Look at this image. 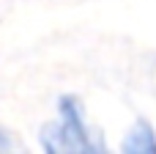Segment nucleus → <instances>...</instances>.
<instances>
[{
    "label": "nucleus",
    "instance_id": "nucleus-2",
    "mask_svg": "<svg viewBox=\"0 0 156 154\" xmlns=\"http://www.w3.org/2000/svg\"><path fill=\"white\" fill-rule=\"evenodd\" d=\"M0 154H27V146L22 143V138L3 124H0Z\"/></svg>",
    "mask_w": 156,
    "mask_h": 154
},
{
    "label": "nucleus",
    "instance_id": "nucleus-1",
    "mask_svg": "<svg viewBox=\"0 0 156 154\" xmlns=\"http://www.w3.org/2000/svg\"><path fill=\"white\" fill-rule=\"evenodd\" d=\"M118 154H156V127L148 118H137L123 132Z\"/></svg>",
    "mask_w": 156,
    "mask_h": 154
}]
</instances>
